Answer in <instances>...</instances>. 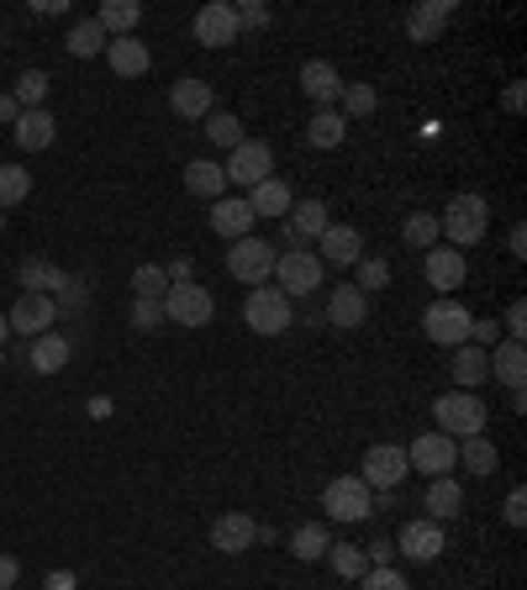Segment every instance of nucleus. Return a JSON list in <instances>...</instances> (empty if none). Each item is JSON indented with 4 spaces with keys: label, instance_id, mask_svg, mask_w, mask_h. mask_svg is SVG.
I'll use <instances>...</instances> for the list:
<instances>
[{
    "label": "nucleus",
    "instance_id": "nucleus-1",
    "mask_svg": "<svg viewBox=\"0 0 527 590\" xmlns=\"http://www.w3.org/2000/svg\"><path fill=\"white\" fill-rule=\"evenodd\" d=\"M432 422H438L444 438L465 443V438H480V432H486L490 411H486V401H480L475 390H448V396L432 401Z\"/></svg>",
    "mask_w": 527,
    "mask_h": 590
},
{
    "label": "nucleus",
    "instance_id": "nucleus-2",
    "mask_svg": "<svg viewBox=\"0 0 527 590\" xmlns=\"http://www.w3.org/2000/svg\"><path fill=\"white\" fill-rule=\"evenodd\" d=\"M486 227H490L486 196H454L444 206V217H438V238H448V248H469L486 238Z\"/></svg>",
    "mask_w": 527,
    "mask_h": 590
},
{
    "label": "nucleus",
    "instance_id": "nucleus-3",
    "mask_svg": "<svg viewBox=\"0 0 527 590\" xmlns=\"http://www.w3.org/2000/svg\"><path fill=\"white\" fill-rule=\"evenodd\" d=\"M275 259H280V248L248 232V238H238V243L227 248V274L259 290V286H269V280H275Z\"/></svg>",
    "mask_w": 527,
    "mask_h": 590
},
{
    "label": "nucleus",
    "instance_id": "nucleus-4",
    "mask_svg": "<svg viewBox=\"0 0 527 590\" xmlns=\"http://www.w3.org/2000/svg\"><path fill=\"white\" fill-rule=\"evenodd\" d=\"M469 306L459 301V296H438V301L427 306V317H422V332L432 338L438 348H459L469 343Z\"/></svg>",
    "mask_w": 527,
    "mask_h": 590
},
{
    "label": "nucleus",
    "instance_id": "nucleus-5",
    "mask_svg": "<svg viewBox=\"0 0 527 590\" xmlns=\"http://www.w3.org/2000/svg\"><path fill=\"white\" fill-rule=\"evenodd\" d=\"M243 322H248V332H259V338H280L285 327H290V296H285L280 286H259L243 301Z\"/></svg>",
    "mask_w": 527,
    "mask_h": 590
},
{
    "label": "nucleus",
    "instance_id": "nucleus-6",
    "mask_svg": "<svg viewBox=\"0 0 527 590\" xmlns=\"http://www.w3.org/2000/svg\"><path fill=\"white\" fill-rule=\"evenodd\" d=\"M322 507L332 522H365L369 511H375V490H369L359 474H344V480H327Z\"/></svg>",
    "mask_w": 527,
    "mask_h": 590
},
{
    "label": "nucleus",
    "instance_id": "nucleus-7",
    "mask_svg": "<svg viewBox=\"0 0 527 590\" xmlns=\"http://www.w3.org/2000/svg\"><path fill=\"white\" fill-rule=\"evenodd\" d=\"M406 464L422 469L427 480H444V474H454V464H459V443L454 438H444V432H417L411 438V448H406Z\"/></svg>",
    "mask_w": 527,
    "mask_h": 590
},
{
    "label": "nucleus",
    "instance_id": "nucleus-8",
    "mask_svg": "<svg viewBox=\"0 0 527 590\" xmlns=\"http://www.w3.org/2000/svg\"><path fill=\"white\" fill-rule=\"evenodd\" d=\"M269 169H275V153H269V143H259V138H243L222 163L227 184H243V190H253V184L269 180Z\"/></svg>",
    "mask_w": 527,
    "mask_h": 590
},
{
    "label": "nucleus",
    "instance_id": "nucleus-9",
    "mask_svg": "<svg viewBox=\"0 0 527 590\" xmlns=\"http://www.w3.org/2000/svg\"><path fill=\"white\" fill-rule=\"evenodd\" d=\"M275 280H280L285 296H311V290L322 286V259L306 253V248H285L280 259H275Z\"/></svg>",
    "mask_w": 527,
    "mask_h": 590
},
{
    "label": "nucleus",
    "instance_id": "nucleus-10",
    "mask_svg": "<svg viewBox=\"0 0 527 590\" xmlns=\"http://www.w3.org/2000/svg\"><path fill=\"white\" fill-rule=\"evenodd\" d=\"M163 317L180 327H206L211 317H217V301H211V290L206 286H169V296H163Z\"/></svg>",
    "mask_w": 527,
    "mask_h": 590
},
{
    "label": "nucleus",
    "instance_id": "nucleus-11",
    "mask_svg": "<svg viewBox=\"0 0 527 590\" xmlns=\"http://www.w3.org/2000/svg\"><path fill=\"white\" fill-rule=\"evenodd\" d=\"M238 38H243V27H238V6L211 0V6L196 11V42H201V48H232Z\"/></svg>",
    "mask_w": 527,
    "mask_h": 590
},
{
    "label": "nucleus",
    "instance_id": "nucleus-12",
    "mask_svg": "<svg viewBox=\"0 0 527 590\" xmlns=\"http://www.w3.org/2000/svg\"><path fill=\"white\" fill-rule=\"evenodd\" d=\"M422 274H427V286L438 290V296H454V290L465 286L469 264H465V253H459V248L432 243V248L422 253Z\"/></svg>",
    "mask_w": 527,
    "mask_h": 590
},
{
    "label": "nucleus",
    "instance_id": "nucleus-13",
    "mask_svg": "<svg viewBox=\"0 0 527 590\" xmlns=\"http://www.w3.org/2000/svg\"><path fill=\"white\" fill-rule=\"evenodd\" d=\"M406 474H411V464H406V448L375 443V448L365 453V474H359V480H365L369 490H396Z\"/></svg>",
    "mask_w": 527,
    "mask_h": 590
},
{
    "label": "nucleus",
    "instance_id": "nucleus-14",
    "mask_svg": "<svg viewBox=\"0 0 527 590\" xmlns=\"http://www.w3.org/2000/svg\"><path fill=\"white\" fill-rule=\"evenodd\" d=\"M396 553H401V559H411V564H432V559L444 553V522H432V517L406 522L401 538H396Z\"/></svg>",
    "mask_w": 527,
    "mask_h": 590
},
{
    "label": "nucleus",
    "instance_id": "nucleus-15",
    "mask_svg": "<svg viewBox=\"0 0 527 590\" xmlns=\"http://www.w3.org/2000/svg\"><path fill=\"white\" fill-rule=\"evenodd\" d=\"M53 317H59L53 296H27V290H21L6 322H11V332H17V338H27V343H32V338H42V332L53 327Z\"/></svg>",
    "mask_w": 527,
    "mask_h": 590
},
{
    "label": "nucleus",
    "instance_id": "nucleus-16",
    "mask_svg": "<svg viewBox=\"0 0 527 590\" xmlns=\"http://www.w3.org/2000/svg\"><path fill=\"white\" fill-rule=\"evenodd\" d=\"M169 106H175V117H185V122H206V117L217 111V96H211L206 80L185 74V80L169 84Z\"/></svg>",
    "mask_w": 527,
    "mask_h": 590
},
{
    "label": "nucleus",
    "instance_id": "nucleus-17",
    "mask_svg": "<svg viewBox=\"0 0 527 590\" xmlns=\"http://www.w3.org/2000/svg\"><path fill=\"white\" fill-rule=\"evenodd\" d=\"M301 90L317 101V111H332V106L344 101V74L327 59H311V63H301Z\"/></svg>",
    "mask_w": 527,
    "mask_h": 590
},
{
    "label": "nucleus",
    "instance_id": "nucleus-18",
    "mask_svg": "<svg viewBox=\"0 0 527 590\" xmlns=\"http://www.w3.org/2000/svg\"><path fill=\"white\" fill-rule=\"evenodd\" d=\"M253 206H248V196H222V201L211 206V232L217 238H227V243H238V238H248L253 232Z\"/></svg>",
    "mask_w": 527,
    "mask_h": 590
},
{
    "label": "nucleus",
    "instance_id": "nucleus-19",
    "mask_svg": "<svg viewBox=\"0 0 527 590\" xmlns=\"http://www.w3.org/2000/svg\"><path fill=\"white\" fill-rule=\"evenodd\" d=\"M259 543V522L253 517H243V511H227V517H217L211 522V549L217 553H243Z\"/></svg>",
    "mask_w": 527,
    "mask_h": 590
},
{
    "label": "nucleus",
    "instance_id": "nucleus-20",
    "mask_svg": "<svg viewBox=\"0 0 527 590\" xmlns=\"http://www.w3.org/2000/svg\"><path fill=\"white\" fill-rule=\"evenodd\" d=\"M486 364H490V380H501L507 390H523V380H527V348L517 343V338H501V343L486 353Z\"/></svg>",
    "mask_w": 527,
    "mask_h": 590
},
{
    "label": "nucleus",
    "instance_id": "nucleus-21",
    "mask_svg": "<svg viewBox=\"0 0 527 590\" xmlns=\"http://www.w3.org/2000/svg\"><path fill=\"white\" fill-rule=\"evenodd\" d=\"M53 132H59V122H53V111H21L17 122H11V138H17V148H27V153H42V148L53 143Z\"/></svg>",
    "mask_w": 527,
    "mask_h": 590
},
{
    "label": "nucleus",
    "instance_id": "nucleus-22",
    "mask_svg": "<svg viewBox=\"0 0 527 590\" xmlns=\"http://www.w3.org/2000/svg\"><path fill=\"white\" fill-rule=\"evenodd\" d=\"M369 317V296L359 286H332L327 290V322L332 327H359Z\"/></svg>",
    "mask_w": 527,
    "mask_h": 590
},
{
    "label": "nucleus",
    "instance_id": "nucleus-23",
    "mask_svg": "<svg viewBox=\"0 0 527 590\" xmlns=\"http://www.w3.org/2000/svg\"><path fill=\"white\" fill-rule=\"evenodd\" d=\"M317 243H322L327 264H338V269H354L359 259H365V238H359L354 227H327ZM322 253H317V259H322Z\"/></svg>",
    "mask_w": 527,
    "mask_h": 590
},
{
    "label": "nucleus",
    "instance_id": "nucleus-24",
    "mask_svg": "<svg viewBox=\"0 0 527 590\" xmlns=\"http://www.w3.org/2000/svg\"><path fill=\"white\" fill-rule=\"evenodd\" d=\"M106 63H111V74H122V80H138V74H148V42L138 38H111L106 42Z\"/></svg>",
    "mask_w": 527,
    "mask_h": 590
},
{
    "label": "nucleus",
    "instance_id": "nucleus-25",
    "mask_svg": "<svg viewBox=\"0 0 527 590\" xmlns=\"http://www.w3.org/2000/svg\"><path fill=\"white\" fill-rule=\"evenodd\" d=\"M69 353H74V343H69V338H59V332H42V338H32V348H27V364H32V374H59V369L69 364Z\"/></svg>",
    "mask_w": 527,
    "mask_h": 590
},
{
    "label": "nucleus",
    "instance_id": "nucleus-26",
    "mask_svg": "<svg viewBox=\"0 0 527 590\" xmlns=\"http://www.w3.org/2000/svg\"><path fill=\"white\" fill-rule=\"evenodd\" d=\"M448 17H454V0H427V6H417V11L406 17V38H411V42H432L438 32H444Z\"/></svg>",
    "mask_w": 527,
    "mask_h": 590
},
{
    "label": "nucleus",
    "instance_id": "nucleus-27",
    "mask_svg": "<svg viewBox=\"0 0 527 590\" xmlns=\"http://www.w3.org/2000/svg\"><path fill=\"white\" fill-rule=\"evenodd\" d=\"M17 280L27 296H59V290L69 286V274H63L59 264H48V259H27V264L17 269Z\"/></svg>",
    "mask_w": 527,
    "mask_h": 590
},
{
    "label": "nucleus",
    "instance_id": "nucleus-28",
    "mask_svg": "<svg viewBox=\"0 0 527 590\" xmlns=\"http://www.w3.org/2000/svg\"><path fill=\"white\" fill-rule=\"evenodd\" d=\"M427 517H432V522H454V517H459V511H465V490H459V480H454V474H444V480H432V486H427Z\"/></svg>",
    "mask_w": 527,
    "mask_h": 590
},
{
    "label": "nucleus",
    "instance_id": "nucleus-29",
    "mask_svg": "<svg viewBox=\"0 0 527 590\" xmlns=\"http://www.w3.org/2000/svg\"><path fill=\"white\" fill-rule=\"evenodd\" d=\"M185 190H190V196H206V201H222V190H227L222 163L190 159V163H185Z\"/></svg>",
    "mask_w": 527,
    "mask_h": 590
},
{
    "label": "nucleus",
    "instance_id": "nucleus-30",
    "mask_svg": "<svg viewBox=\"0 0 527 590\" xmlns=\"http://www.w3.org/2000/svg\"><path fill=\"white\" fill-rule=\"evenodd\" d=\"M142 21V6L138 0H106L101 11H96V27H101L106 38H132V27Z\"/></svg>",
    "mask_w": 527,
    "mask_h": 590
},
{
    "label": "nucleus",
    "instance_id": "nucleus-31",
    "mask_svg": "<svg viewBox=\"0 0 527 590\" xmlns=\"http://www.w3.org/2000/svg\"><path fill=\"white\" fill-rule=\"evenodd\" d=\"M248 206H253V217H285V211L296 206V196H290V184H285V180H275V174H269L264 184H253V190H248Z\"/></svg>",
    "mask_w": 527,
    "mask_h": 590
},
{
    "label": "nucleus",
    "instance_id": "nucleus-32",
    "mask_svg": "<svg viewBox=\"0 0 527 590\" xmlns=\"http://www.w3.org/2000/svg\"><path fill=\"white\" fill-rule=\"evenodd\" d=\"M327 201H296L290 206V238L296 243H306V238H322L327 232Z\"/></svg>",
    "mask_w": 527,
    "mask_h": 590
},
{
    "label": "nucleus",
    "instance_id": "nucleus-33",
    "mask_svg": "<svg viewBox=\"0 0 527 590\" xmlns=\"http://www.w3.org/2000/svg\"><path fill=\"white\" fill-rule=\"evenodd\" d=\"M454 380H459V386H465V390L486 386V380H490L486 348H475V343H459V348H454Z\"/></svg>",
    "mask_w": 527,
    "mask_h": 590
},
{
    "label": "nucleus",
    "instance_id": "nucleus-34",
    "mask_svg": "<svg viewBox=\"0 0 527 590\" xmlns=\"http://www.w3.org/2000/svg\"><path fill=\"white\" fill-rule=\"evenodd\" d=\"M327 549H332V538H327L322 522H301V528L290 532V553H296L301 564H317V559H327Z\"/></svg>",
    "mask_w": 527,
    "mask_h": 590
},
{
    "label": "nucleus",
    "instance_id": "nucleus-35",
    "mask_svg": "<svg viewBox=\"0 0 527 590\" xmlns=\"http://www.w3.org/2000/svg\"><path fill=\"white\" fill-rule=\"evenodd\" d=\"M106 32L101 27H96V17L90 21H74V27H69V38H63V48H69V53H74V59H96V53H106Z\"/></svg>",
    "mask_w": 527,
    "mask_h": 590
},
{
    "label": "nucleus",
    "instance_id": "nucleus-36",
    "mask_svg": "<svg viewBox=\"0 0 527 590\" xmlns=\"http://www.w3.org/2000/svg\"><path fill=\"white\" fill-rule=\"evenodd\" d=\"M459 464H465L469 474H496L501 459H496V443L480 432V438H465V443H459Z\"/></svg>",
    "mask_w": 527,
    "mask_h": 590
},
{
    "label": "nucleus",
    "instance_id": "nucleus-37",
    "mask_svg": "<svg viewBox=\"0 0 527 590\" xmlns=\"http://www.w3.org/2000/svg\"><path fill=\"white\" fill-rule=\"evenodd\" d=\"M344 138H348V122L338 117V111H317L311 127H306V143L311 148H338Z\"/></svg>",
    "mask_w": 527,
    "mask_h": 590
},
{
    "label": "nucleus",
    "instance_id": "nucleus-38",
    "mask_svg": "<svg viewBox=\"0 0 527 590\" xmlns=\"http://www.w3.org/2000/svg\"><path fill=\"white\" fill-rule=\"evenodd\" d=\"M201 127H206V138H211L217 148H227V153H232V148L243 143V122H238L232 111H211V117H206Z\"/></svg>",
    "mask_w": 527,
    "mask_h": 590
},
{
    "label": "nucleus",
    "instance_id": "nucleus-39",
    "mask_svg": "<svg viewBox=\"0 0 527 590\" xmlns=\"http://www.w3.org/2000/svg\"><path fill=\"white\" fill-rule=\"evenodd\" d=\"M32 196V174L21 163H0V206H21Z\"/></svg>",
    "mask_w": 527,
    "mask_h": 590
},
{
    "label": "nucleus",
    "instance_id": "nucleus-40",
    "mask_svg": "<svg viewBox=\"0 0 527 590\" xmlns=\"http://www.w3.org/2000/svg\"><path fill=\"white\" fill-rule=\"evenodd\" d=\"M401 238L411 248H422V253H427V248L438 243V217H432V211H411V217L401 222Z\"/></svg>",
    "mask_w": 527,
    "mask_h": 590
},
{
    "label": "nucleus",
    "instance_id": "nucleus-41",
    "mask_svg": "<svg viewBox=\"0 0 527 590\" xmlns=\"http://www.w3.org/2000/svg\"><path fill=\"white\" fill-rule=\"evenodd\" d=\"M327 559H332V574H344V580H359V574L369 570V559L359 543H332L327 549Z\"/></svg>",
    "mask_w": 527,
    "mask_h": 590
},
{
    "label": "nucleus",
    "instance_id": "nucleus-42",
    "mask_svg": "<svg viewBox=\"0 0 527 590\" xmlns=\"http://www.w3.org/2000/svg\"><path fill=\"white\" fill-rule=\"evenodd\" d=\"M11 96H17L21 111H38L42 96H48V74H42V69H21V80H17V90H11Z\"/></svg>",
    "mask_w": 527,
    "mask_h": 590
},
{
    "label": "nucleus",
    "instance_id": "nucleus-43",
    "mask_svg": "<svg viewBox=\"0 0 527 590\" xmlns=\"http://www.w3.org/2000/svg\"><path fill=\"white\" fill-rule=\"evenodd\" d=\"M132 296L163 301V296H169V274H163V264H142L138 274H132Z\"/></svg>",
    "mask_w": 527,
    "mask_h": 590
},
{
    "label": "nucleus",
    "instance_id": "nucleus-44",
    "mask_svg": "<svg viewBox=\"0 0 527 590\" xmlns=\"http://www.w3.org/2000/svg\"><path fill=\"white\" fill-rule=\"evenodd\" d=\"M375 101H380V96H375V84H344V111H338V117H344V122L369 117V111H375Z\"/></svg>",
    "mask_w": 527,
    "mask_h": 590
},
{
    "label": "nucleus",
    "instance_id": "nucleus-45",
    "mask_svg": "<svg viewBox=\"0 0 527 590\" xmlns=\"http://www.w3.org/2000/svg\"><path fill=\"white\" fill-rule=\"evenodd\" d=\"M390 286V264L386 259H359V290L365 296H375V290Z\"/></svg>",
    "mask_w": 527,
    "mask_h": 590
},
{
    "label": "nucleus",
    "instance_id": "nucleus-46",
    "mask_svg": "<svg viewBox=\"0 0 527 590\" xmlns=\"http://www.w3.org/2000/svg\"><path fill=\"white\" fill-rule=\"evenodd\" d=\"M163 322V301H148V296H132V327L138 332H153Z\"/></svg>",
    "mask_w": 527,
    "mask_h": 590
},
{
    "label": "nucleus",
    "instance_id": "nucleus-47",
    "mask_svg": "<svg viewBox=\"0 0 527 590\" xmlns=\"http://www.w3.org/2000/svg\"><path fill=\"white\" fill-rule=\"evenodd\" d=\"M359 580H365V590H406V580H401L396 564H386V570H365Z\"/></svg>",
    "mask_w": 527,
    "mask_h": 590
},
{
    "label": "nucleus",
    "instance_id": "nucleus-48",
    "mask_svg": "<svg viewBox=\"0 0 527 590\" xmlns=\"http://www.w3.org/2000/svg\"><path fill=\"white\" fill-rule=\"evenodd\" d=\"M501 338H517V343L527 338V306H523V301H511V306H507V327H501Z\"/></svg>",
    "mask_w": 527,
    "mask_h": 590
},
{
    "label": "nucleus",
    "instance_id": "nucleus-49",
    "mask_svg": "<svg viewBox=\"0 0 527 590\" xmlns=\"http://www.w3.org/2000/svg\"><path fill=\"white\" fill-rule=\"evenodd\" d=\"M365 559H369V570H386V564H396V543H390V538H375Z\"/></svg>",
    "mask_w": 527,
    "mask_h": 590
},
{
    "label": "nucleus",
    "instance_id": "nucleus-50",
    "mask_svg": "<svg viewBox=\"0 0 527 590\" xmlns=\"http://www.w3.org/2000/svg\"><path fill=\"white\" fill-rule=\"evenodd\" d=\"M501 517H507L511 528H523V522H527V490H523V486H517V490L507 496V507H501Z\"/></svg>",
    "mask_w": 527,
    "mask_h": 590
},
{
    "label": "nucleus",
    "instance_id": "nucleus-51",
    "mask_svg": "<svg viewBox=\"0 0 527 590\" xmlns=\"http://www.w3.org/2000/svg\"><path fill=\"white\" fill-rule=\"evenodd\" d=\"M21 580V559L17 553H0V590H17Z\"/></svg>",
    "mask_w": 527,
    "mask_h": 590
},
{
    "label": "nucleus",
    "instance_id": "nucleus-52",
    "mask_svg": "<svg viewBox=\"0 0 527 590\" xmlns=\"http://www.w3.org/2000/svg\"><path fill=\"white\" fill-rule=\"evenodd\" d=\"M238 27H269V11L259 0H248V6H238Z\"/></svg>",
    "mask_w": 527,
    "mask_h": 590
},
{
    "label": "nucleus",
    "instance_id": "nucleus-53",
    "mask_svg": "<svg viewBox=\"0 0 527 590\" xmlns=\"http://www.w3.org/2000/svg\"><path fill=\"white\" fill-rule=\"evenodd\" d=\"M163 274H169V286H190V259H169V264H163Z\"/></svg>",
    "mask_w": 527,
    "mask_h": 590
},
{
    "label": "nucleus",
    "instance_id": "nucleus-54",
    "mask_svg": "<svg viewBox=\"0 0 527 590\" xmlns=\"http://www.w3.org/2000/svg\"><path fill=\"white\" fill-rule=\"evenodd\" d=\"M501 106H507L511 117H523V106H527V90H523V80H517V84H507V96H501Z\"/></svg>",
    "mask_w": 527,
    "mask_h": 590
},
{
    "label": "nucleus",
    "instance_id": "nucleus-55",
    "mask_svg": "<svg viewBox=\"0 0 527 590\" xmlns=\"http://www.w3.org/2000/svg\"><path fill=\"white\" fill-rule=\"evenodd\" d=\"M507 248H511V253H517V259H527V227H523V222L511 227V238H507Z\"/></svg>",
    "mask_w": 527,
    "mask_h": 590
},
{
    "label": "nucleus",
    "instance_id": "nucleus-56",
    "mask_svg": "<svg viewBox=\"0 0 527 590\" xmlns=\"http://www.w3.org/2000/svg\"><path fill=\"white\" fill-rule=\"evenodd\" d=\"M42 586H48V590H74V574H69V570H53L48 580H42Z\"/></svg>",
    "mask_w": 527,
    "mask_h": 590
},
{
    "label": "nucleus",
    "instance_id": "nucleus-57",
    "mask_svg": "<svg viewBox=\"0 0 527 590\" xmlns=\"http://www.w3.org/2000/svg\"><path fill=\"white\" fill-rule=\"evenodd\" d=\"M17 117H21L17 96H0V122H17Z\"/></svg>",
    "mask_w": 527,
    "mask_h": 590
},
{
    "label": "nucleus",
    "instance_id": "nucleus-58",
    "mask_svg": "<svg viewBox=\"0 0 527 590\" xmlns=\"http://www.w3.org/2000/svg\"><path fill=\"white\" fill-rule=\"evenodd\" d=\"M6 338H11V322H6V311H0V343H6Z\"/></svg>",
    "mask_w": 527,
    "mask_h": 590
},
{
    "label": "nucleus",
    "instance_id": "nucleus-59",
    "mask_svg": "<svg viewBox=\"0 0 527 590\" xmlns=\"http://www.w3.org/2000/svg\"><path fill=\"white\" fill-rule=\"evenodd\" d=\"M0 232H6V211H0Z\"/></svg>",
    "mask_w": 527,
    "mask_h": 590
}]
</instances>
